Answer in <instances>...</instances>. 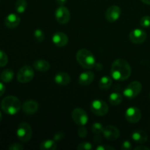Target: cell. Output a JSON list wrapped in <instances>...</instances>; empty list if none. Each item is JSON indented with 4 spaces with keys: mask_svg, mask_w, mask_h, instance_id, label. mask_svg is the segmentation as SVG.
<instances>
[{
    "mask_svg": "<svg viewBox=\"0 0 150 150\" xmlns=\"http://www.w3.org/2000/svg\"><path fill=\"white\" fill-rule=\"evenodd\" d=\"M131 67L129 63L123 59H116L112 63L111 75L113 79L116 81H125L131 75Z\"/></svg>",
    "mask_w": 150,
    "mask_h": 150,
    "instance_id": "cell-1",
    "label": "cell"
},
{
    "mask_svg": "<svg viewBox=\"0 0 150 150\" xmlns=\"http://www.w3.org/2000/svg\"><path fill=\"white\" fill-rule=\"evenodd\" d=\"M1 109L8 115H15L20 111L21 103L20 100L15 96H7L2 100L1 103Z\"/></svg>",
    "mask_w": 150,
    "mask_h": 150,
    "instance_id": "cell-2",
    "label": "cell"
},
{
    "mask_svg": "<svg viewBox=\"0 0 150 150\" xmlns=\"http://www.w3.org/2000/svg\"><path fill=\"white\" fill-rule=\"evenodd\" d=\"M76 59L81 66L85 69H92L95 66L96 62L93 54L87 49H80L76 53Z\"/></svg>",
    "mask_w": 150,
    "mask_h": 150,
    "instance_id": "cell-3",
    "label": "cell"
},
{
    "mask_svg": "<svg viewBox=\"0 0 150 150\" xmlns=\"http://www.w3.org/2000/svg\"><path fill=\"white\" fill-rule=\"evenodd\" d=\"M18 139L23 142H29L32 136V130L30 125L27 122H21L16 130Z\"/></svg>",
    "mask_w": 150,
    "mask_h": 150,
    "instance_id": "cell-4",
    "label": "cell"
},
{
    "mask_svg": "<svg viewBox=\"0 0 150 150\" xmlns=\"http://www.w3.org/2000/svg\"><path fill=\"white\" fill-rule=\"evenodd\" d=\"M35 76L34 70L31 66L25 65L18 70L17 74V80L20 83H28L33 79Z\"/></svg>",
    "mask_w": 150,
    "mask_h": 150,
    "instance_id": "cell-5",
    "label": "cell"
},
{
    "mask_svg": "<svg viewBox=\"0 0 150 150\" xmlns=\"http://www.w3.org/2000/svg\"><path fill=\"white\" fill-rule=\"evenodd\" d=\"M142 89V85L139 81H133L125 89L123 94L128 99H133L140 94Z\"/></svg>",
    "mask_w": 150,
    "mask_h": 150,
    "instance_id": "cell-6",
    "label": "cell"
},
{
    "mask_svg": "<svg viewBox=\"0 0 150 150\" xmlns=\"http://www.w3.org/2000/svg\"><path fill=\"white\" fill-rule=\"evenodd\" d=\"M90 108L93 114L100 117L105 115L108 111V105L101 100H95L92 101Z\"/></svg>",
    "mask_w": 150,
    "mask_h": 150,
    "instance_id": "cell-7",
    "label": "cell"
},
{
    "mask_svg": "<svg viewBox=\"0 0 150 150\" xmlns=\"http://www.w3.org/2000/svg\"><path fill=\"white\" fill-rule=\"evenodd\" d=\"M72 118L76 124L83 126L87 123L88 116L86 111L81 108H76L72 112Z\"/></svg>",
    "mask_w": 150,
    "mask_h": 150,
    "instance_id": "cell-8",
    "label": "cell"
},
{
    "mask_svg": "<svg viewBox=\"0 0 150 150\" xmlns=\"http://www.w3.org/2000/svg\"><path fill=\"white\" fill-rule=\"evenodd\" d=\"M55 17L58 23L65 24L69 22L70 19V13L68 9L64 5L60 6L56 10Z\"/></svg>",
    "mask_w": 150,
    "mask_h": 150,
    "instance_id": "cell-9",
    "label": "cell"
},
{
    "mask_svg": "<svg viewBox=\"0 0 150 150\" xmlns=\"http://www.w3.org/2000/svg\"><path fill=\"white\" fill-rule=\"evenodd\" d=\"M125 118L129 122L137 123L142 118V112L136 107H130L126 110Z\"/></svg>",
    "mask_w": 150,
    "mask_h": 150,
    "instance_id": "cell-10",
    "label": "cell"
},
{
    "mask_svg": "<svg viewBox=\"0 0 150 150\" xmlns=\"http://www.w3.org/2000/svg\"><path fill=\"white\" fill-rule=\"evenodd\" d=\"M122 10L119 6L113 5L107 9L105 12V18L108 22L114 23L117 21L121 16Z\"/></svg>",
    "mask_w": 150,
    "mask_h": 150,
    "instance_id": "cell-11",
    "label": "cell"
},
{
    "mask_svg": "<svg viewBox=\"0 0 150 150\" xmlns=\"http://www.w3.org/2000/svg\"><path fill=\"white\" fill-rule=\"evenodd\" d=\"M130 41L135 44L143 43L146 39V33L141 29H136L129 35Z\"/></svg>",
    "mask_w": 150,
    "mask_h": 150,
    "instance_id": "cell-12",
    "label": "cell"
},
{
    "mask_svg": "<svg viewBox=\"0 0 150 150\" xmlns=\"http://www.w3.org/2000/svg\"><path fill=\"white\" fill-rule=\"evenodd\" d=\"M103 134L105 139L108 141H115L120 137V133L117 127L113 125H108L104 127Z\"/></svg>",
    "mask_w": 150,
    "mask_h": 150,
    "instance_id": "cell-13",
    "label": "cell"
},
{
    "mask_svg": "<svg viewBox=\"0 0 150 150\" xmlns=\"http://www.w3.org/2000/svg\"><path fill=\"white\" fill-rule=\"evenodd\" d=\"M38 108H39V105H38V102L32 100L26 101L22 106L23 112L28 115H32V114H35L38 111Z\"/></svg>",
    "mask_w": 150,
    "mask_h": 150,
    "instance_id": "cell-14",
    "label": "cell"
},
{
    "mask_svg": "<svg viewBox=\"0 0 150 150\" xmlns=\"http://www.w3.org/2000/svg\"><path fill=\"white\" fill-rule=\"evenodd\" d=\"M21 18L18 15L15 13H10L4 19V24L7 28L14 29L20 24Z\"/></svg>",
    "mask_w": 150,
    "mask_h": 150,
    "instance_id": "cell-15",
    "label": "cell"
},
{
    "mask_svg": "<svg viewBox=\"0 0 150 150\" xmlns=\"http://www.w3.org/2000/svg\"><path fill=\"white\" fill-rule=\"evenodd\" d=\"M52 42L58 47H64L68 42V38L63 32H57L52 37Z\"/></svg>",
    "mask_w": 150,
    "mask_h": 150,
    "instance_id": "cell-16",
    "label": "cell"
},
{
    "mask_svg": "<svg viewBox=\"0 0 150 150\" xmlns=\"http://www.w3.org/2000/svg\"><path fill=\"white\" fill-rule=\"evenodd\" d=\"M94 78H95V76L92 72H83L79 76V83L82 86H88L93 81Z\"/></svg>",
    "mask_w": 150,
    "mask_h": 150,
    "instance_id": "cell-17",
    "label": "cell"
},
{
    "mask_svg": "<svg viewBox=\"0 0 150 150\" xmlns=\"http://www.w3.org/2000/svg\"><path fill=\"white\" fill-rule=\"evenodd\" d=\"M132 139L135 142L138 144H144L148 140V135L144 130H136L132 133Z\"/></svg>",
    "mask_w": 150,
    "mask_h": 150,
    "instance_id": "cell-18",
    "label": "cell"
},
{
    "mask_svg": "<svg viewBox=\"0 0 150 150\" xmlns=\"http://www.w3.org/2000/svg\"><path fill=\"white\" fill-rule=\"evenodd\" d=\"M70 80H71L70 76L67 73H64V72L57 73L54 77V81H55L56 83L59 85H61V86L67 85L68 83H70Z\"/></svg>",
    "mask_w": 150,
    "mask_h": 150,
    "instance_id": "cell-19",
    "label": "cell"
},
{
    "mask_svg": "<svg viewBox=\"0 0 150 150\" xmlns=\"http://www.w3.org/2000/svg\"><path fill=\"white\" fill-rule=\"evenodd\" d=\"M33 67L38 71L45 72L50 69V64L45 60H37L33 63Z\"/></svg>",
    "mask_w": 150,
    "mask_h": 150,
    "instance_id": "cell-20",
    "label": "cell"
},
{
    "mask_svg": "<svg viewBox=\"0 0 150 150\" xmlns=\"http://www.w3.org/2000/svg\"><path fill=\"white\" fill-rule=\"evenodd\" d=\"M57 145L54 139L53 140L48 139L44 141L40 145V149L42 150H54L57 149Z\"/></svg>",
    "mask_w": 150,
    "mask_h": 150,
    "instance_id": "cell-21",
    "label": "cell"
},
{
    "mask_svg": "<svg viewBox=\"0 0 150 150\" xmlns=\"http://www.w3.org/2000/svg\"><path fill=\"white\" fill-rule=\"evenodd\" d=\"M14 77V72L11 69H5L1 73V80L4 83L12 81Z\"/></svg>",
    "mask_w": 150,
    "mask_h": 150,
    "instance_id": "cell-22",
    "label": "cell"
},
{
    "mask_svg": "<svg viewBox=\"0 0 150 150\" xmlns=\"http://www.w3.org/2000/svg\"><path fill=\"white\" fill-rule=\"evenodd\" d=\"M112 84V79L110 76H105L101 78L99 82V87L101 89H108Z\"/></svg>",
    "mask_w": 150,
    "mask_h": 150,
    "instance_id": "cell-23",
    "label": "cell"
},
{
    "mask_svg": "<svg viewBox=\"0 0 150 150\" xmlns=\"http://www.w3.org/2000/svg\"><path fill=\"white\" fill-rule=\"evenodd\" d=\"M122 101V96L120 93L113 92L109 95V102L111 105H120Z\"/></svg>",
    "mask_w": 150,
    "mask_h": 150,
    "instance_id": "cell-24",
    "label": "cell"
},
{
    "mask_svg": "<svg viewBox=\"0 0 150 150\" xmlns=\"http://www.w3.org/2000/svg\"><path fill=\"white\" fill-rule=\"evenodd\" d=\"M27 7V2L26 0H17L15 4V9L18 13H24Z\"/></svg>",
    "mask_w": 150,
    "mask_h": 150,
    "instance_id": "cell-25",
    "label": "cell"
},
{
    "mask_svg": "<svg viewBox=\"0 0 150 150\" xmlns=\"http://www.w3.org/2000/svg\"><path fill=\"white\" fill-rule=\"evenodd\" d=\"M104 127L101 123L95 122L92 125V131L95 134H100L103 133V131Z\"/></svg>",
    "mask_w": 150,
    "mask_h": 150,
    "instance_id": "cell-26",
    "label": "cell"
},
{
    "mask_svg": "<svg viewBox=\"0 0 150 150\" xmlns=\"http://www.w3.org/2000/svg\"><path fill=\"white\" fill-rule=\"evenodd\" d=\"M34 38L38 42H42L45 38V35L41 29H38L34 32Z\"/></svg>",
    "mask_w": 150,
    "mask_h": 150,
    "instance_id": "cell-27",
    "label": "cell"
},
{
    "mask_svg": "<svg viewBox=\"0 0 150 150\" xmlns=\"http://www.w3.org/2000/svg\"><path fill=\"white\" fill-rule=\"evenodd\" d=\"M8 62V57L3 51L0 50V67H4Z\"/></svg>",
    "mask_w": 150,
    "mask_h": 150,
    "instance_id": "cell-28",
    "label": "cell"
},
{
    "mask_svg": "<svg viewBox=\"0 0 150 150\" xmlns=\"http://www.w3.org/2000/svg\"><path fill=\"white\" fill-rule=\"evenodd\" d=\"M140 24L144 28H149L150 26V16H145L142 18L140 21Z\"/></svg>",
    "mask_w": 150,
    "mask_h": 150,
    "instance_id": "cell-29",
    "label": "cell"
},
{
    "mask_svg": "<svg viewBox=\"0 0 150 150\" xmlns=\"http://www.w3.org/2000/svg\"><path fill=\"white\" fill-rule=\"evenodd\" d=\"M77 149L79 150H90L92 149V145L89 142H83L78 145Z\"/></svg>",
    "mask_w": 150,
    "mask_h": 150,
    "instance_id": "cell-30",
    "label": "cell"
},
{
    "mask_svg": "<svg viewBox=\"0 0 150 150\" xmlns=\"http://www.w3.org/2000/svg\"><path fill=\"white\" fill-rule=\"evenodd\" d=\"M78 134H79V137L81 138H85L87 135V129L84 127V125L80 126L78 130Z\"/></svg>",
    "mask_w": 150,
    "mask_h": 150,
    "instance_id": "cell-31",
    "label": "cell"
},
{
    "mask_svg": "<svg viewBox=\"0 0 150 150\" xmlns=\"http://www.w3.org/2000/svg\"><path fill=\"white\" fill-rule=\"evenodd\" d=\"M8 149L10 150H22L23 149V146L18 143H13L9 146Z\"/></svg>",
    "mask_w": 150,
    "mask_h": 150,
    "instance_id": "cell-32",
    "label": "cell"
},
{
    "mask_svg": "<svg viewBox=\"0 0 150 150\" xmlns=\"http://www.w3.org/2000/svg\"><path fill=\"white\" fill-rule=\"evenodd\" d=\"M64 136H65V135L63 132H57L54 136V140L55 142H59V141L64 139Z\"/></svg>",
    "mask_w": 150,
    "mask_h": 150,
    "instance_id": "cell-33",
    "label": "cell"
},
{
    "mask_svg": "<svg viewBox=\"0 0 150 150\" xmlns=\"http://www.w3.org/2000/svg\"><path fill=\"white\" fill-rule=\"evenodd\" d=\"M122 149L123 150H130L132 149V144L129 141H125L122 144Z\"/></svg>",
    "mask_w": 150,
    "mask_h": 150,
    "instance_id": "cell-34",
    "label": "cell"
},
{
    "mask_svg": "<svg viewBox=\"0 0 150 150\" xmlns=\"http://www.w3.org/2000/svg\"><path fill=\"white\" fill-rule=\"evenodd\" d=\"M97 150H115V148L111 146H103V145H99L96 148Z\"/></svg>",
    "mask_w": 150,
    "mask_h": 150,
    "instance_id": "cell-35",
    "label": "cell"
},
{
    "mask_svg": "<svg viewBox=\"0 0 150 150\" xmlns=\"http://www.w3.org/2000/svg\"><path fill=\"white\" fill-rule=\"evenodd\" d=\"M5 86L1 82H0V97L4 95V92H5Z\"/></svg>",
    "mask_w": 150,
    "mask_h": 150,
    "instance_id": "cell-36",
    "label": "cell"
},
{
    "mask_svg": "<svg viewBox=\"0 0 150 150\" xmlns=\"http://www.w3.org/2000/svg\"><path fill=\"white\" fill-rule=\"evenodd\" d=\"M101 141H102V137L100 136V134H97V136H95V139H94V142L97 144L100 143Z\"/></svg>",
    "mask_w": 150,
    "mask_h": 150,
    "instance_id": "cell-37",
    "label": "cell"
},
{
    "mask_svg": "<svg viewBox=\"0 0 150 150\" xmlns=\"http://www.w3.org/2000/svg\"><path fill=\"white\" fill-rule=\"evenodd\" d=\"M136 150H150V148L146 146H139L134 148Z\"/></svg>",
    "mask_w": 150,
    "mask_h": 150,
    "instance_id": "cell-38",
    "label": "cell"
},
{
    "mask_svg": "<svg viewBox=\"0 0 150 150\" xmlns=\"http://www.w3.org/2000/svg\"><path fill=\"white\" fill-rule=\"evenodd\" d=\"M57 1L60 6H62V5H64L66 2H67V0H57Z\"/></svg>",
    "mask_w": 150,
    "mask_h": 150,
    "instance_id": "cell-39",
    "label": "cell"
},
{
    "mask_svg": "<svg viewBox=\"0 0 150 150\" xmlns=\"http://www.w3.org/2000/svg\"><path fill=\"white\" fill-rule=\"evenodd\" d=\"M142 1L146 4H150V0H142Z\"/></svg>",
    "mask_w": 150,
    "mask_h": 150,
    "instance_id": "cell-40",
    "label": "cell"
},
{
    "mask_svg": "<svg viewBox=\"0 0 150 150\" xmlns=\"http://www.w3.org/2000/svg\"><path fill=\"white\" fill-rule=\"evenodd\" d=\"M1 120H2V115H1V111H0V122H1Z\"/></svg>",
    "mask_w": 150,
    "mask_h": 150,
    "instance_id": "cell-41",
    "label": "cell"
},
{
    "mask_svg": "<svg viewBox=\"0 0 150 150\" xmlns=\"http://www.w3.org/2000/svg\"><path fill=\"white\" fill-rule=\"evenodd\" d=\"M0 79H1V75H0Z\"/></svg>",
    "mask_w": 150,
    "mask_h": 150,
    "instance_id": "cell-42",
    "label": "cell"
},
{
    "mask_svg": "<svg viewBox=\"0 0 150 150\" xmlns=\"http://www.w3.org/2000/svg\"><path fill=\"white\" fill-rule=\"evenodd\" d=\"M149 98H150V93H149Z\"/></svg>",
    "mask_w": 150,
    "mask_h": 150,
    "instance_id": "cell-43",
    "label": "cell"
}]
</instances>
